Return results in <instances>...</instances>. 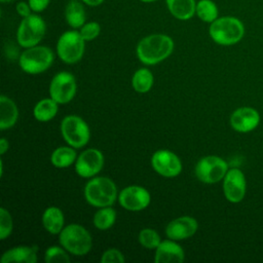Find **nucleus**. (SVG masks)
<instances>
[{"mask_svg": "<svg viewBox=\"0 0 263 263\" xmlns=\"http://www.w3.org/2000/svg\"><path fill=\"white\" fill-rule=\"evenodd\" d=\"M173 39L165 34H151L141 39L137 45V57L144 65H155L171 55Z\"/></svg>", "mask_w": 263, "mask_h": 263, "instance_id": "nucleus-1", "label": "nucleus"}, {"mask_svg": "<svg viewBox=\"0 0 263 263\" xmlns=\"http://www.w3.org/2000/svg\"><path fill=\"white\" fill-rule=\"evenodd\" d=\"M245 25L241 20L232 15L219 16L210 24L209 34L212 40L223 46L238 43L245 36Z\"/></svg>", "mask_w": 263, "mask_h": 263, "instance_id": "nucleus-2", "label": "nucleus"}, {"mask_svg": "<svg viewBox=\"0 0 263 263\" xmlns=\"http://www.w3.org/2000/svg\"><path fill=\"white\" fill-rule=\"evenodd\" d=\"M86 201L95 208L111 206L117 196L115 183L107 177H96L88 181L84 187Z\"/></svg>", "mask_w": 263, "mask_h": 263, "instance_id": "nucleus-3", "label": "nucleus"}, {"mask_svg": "<svg viewBox=\"0 0 263 263\" xmlns=\"http://www.w3.org/2000/svg\"><path fill=\"white\" fill-rule=\"evenodd\" d=\"M60 243L70 254L75 256L86 255L92 247L90 233L79 224H69L60 232Z\"/></svg>", "mask_w": 263, "mask_h": 263, "instance_id": "nucleus-4", "label": "nucleus"}, {"mask_svg": "<svg viewBox=\"0 0 263 263\" xmlns=\"http://www.w3.org/2000/svg\"><path fill=\"white\" fill-rule=\"evenodd\" d=\"M52 50L44 45H35L25 48L18 58L21 69L28 74H40L46 71L53 63Z\"/></svg>", "mask_w": 263, "mask_h": 263, "instance_id": "nucleus-5", "label": "nucleus"}, {"mask_svg": "<svg viewBox=\"0 0 263 263\" xmlns=\"http://www.w3.org/2000/svg\"><path fill=\"white\" fill-rule=\"evenodd\" d=\"M46 32L44 20L38 14L32 13L23 17L16 31V41L24 48L38 45Z\"/></svg>", "mask_w": 263, "mask_h": 263, "instance_id": "nucleus-6", "label": "nucleus"}, {"mask_svg": "<svg viewBox=\"0 0 263 263\" xmlns=\"http://www.w3.org/2000/svg\"><path fill=\"white\" fill-rule=\"evenodd\" d=\"M85 40L79 31L70 30L64 32L57 42V53L66 64L79 62L84 53Z\"/></svg>", "mask_w": 263, "mask_h": 263, "instance_id": "nucleus-7", "label": "nucleus"}, {"mask_svg": "<svg viewBox=\"0 0 263 263\" xmlns=\"http://www.w3.org/2000/svg\"><path fill=\"white\" fill-rule=\"evenodd\" d=\"M61 133L65 142L76 149L85 146L90 138L87 123L77 115H68L61 122Z\"/></svg>", "mask_w": 263, "mask_h": 263, "instance_id": "nucleus-8", "label": "nucleus"}, {"mask_svg": "<svg viewBox=\"0 0 263 263\" xmlns=\"http://www.w3.org/2000/svg\"><path fill=\"white\" fill-rule=\"evenodd\" d=\"M228 170V164L223 158L217 155H208L197 161L194 172L200 182L215 184L224 179Z\"/></svg>", "mask_w": 263, "mask_h": 263, "instance_id": "nucleus-9", "label": "nucleus"}, {"mask_svg": "<svg viewBox=\"0 0 263 263\" xmlns=\"http://www.w3.org/2000/svg\"><path fill=\"white\" fill-rule=\"evenodd\" d=\"M76 80L70 72L62 71L53 76L49 84V96L58 104H67L76 95Z\"/></svg>", "mask_w": 263, "mask_h": 263, "instance_id": "nucleus-10", "label": "nucleus"}, {"mask_svg": "<svg viewBox=\"0 0 263 263\" xmlns=\"http://www.w3.org/2000/svg\"><path fill=\"white\" fill-rule=\"evenodd\" d=\"M247 192V181L241 170L233 167L228 170L223 179V193L225 198L232 203L240 202Z\"/></svg>", "mask_w": 263, "mask_h": 263, "instance_id": "nucleus-11", "label": "nucleus"}, {"mask_svg": "<svg viewBox=\"0 0 263 263\" xmlns=\"http://www.w3.org/2000/svg\"><path fill=\"white\" fill-rule=\"evenodd\" d=\"M153 170L165 178H174L180 175L182 171L181 159L172 151L161 149L153 153L151 157Z\"/></svg>", "mask_w": 263, "mask_h": 263, "instance_id": "nucleus-12", "label": "nucleus"}, {"mask_svg": "<svg viewBox=\"0 0 263 263\" xmlns=\"http://www.w3.org/2000/svg\"><path fill=\"white\" fill-rule=\"evenodd\" d=\"M104 165V155L96 148H88L77 156L75 171L82 178H91L101 172Z\"/></svg>", "mask_w": 263, "mask_h": 263, "instance_id": "nucleus-13", "label": "nucleus"}, {"mask_svg": "<svg viewBox=\"0 0 263 263\" xmlns=\"http://www.w3.org/2000/svg\"><path fill=\"white\" fill-rule=\"evenodd\" d=\"M151 200V196L149 191L138 185H132L123 188L119 195H118V201L120 205L127 210L133 212H138L146 209Z\"/></svg>", "mask_w": 263, "mask_h": 263, "instance_id": "nucleus-14", "label": "nucleus"}, {"mask_svg": "<svg viewBox=\"0 0 263 263\" xmlns=\"http://www.w3.org/2000/svg\"><path fill=\"white\" fill-rule=\"evenodd\" d=\"M231 127L238 133H250L260 123V114L253 107H239L232 112L229 119Z\"/></svg>", "mask_w": 263, "mask_h": 263, "instance_id": "nucleus-15", "label": "nucleus"}, {"mask_svg": "<svg viewBox=\"0 0 263 263\" xmlns=\"http://www.w3.org/2000/svg\"><path fill=\"white\" fill-rule=\"evenodd\" d=\"M198 223L193 217L182 216L171 221L166 228L165 234L170 239L183 240L191 237L197 231Z\"/></svg>", "mask_w": 263, "mask_h": 263, "instance_id": "nucleus-16", "label": "nucleus"}, {"mask_svg": "<svg viewBox=\"0 0 263 263\" xmlns=\"http://www.w3.org/2000/svg\"><path fill=\"white\" fill-rule=\"evenodd\" d=\"M184 260V250L176 240H163L155 249L154 262L156 263H182Z\"/></svg>", "mask_w": 263, "mask_h": 263, "instance_id": "nucleus-17", "label": "nucleus"}, {"mask_svg": "<svg viewBox=\"0 0 263 263\" xmlns=\"http://www.w3.org/2000/svg\"><path fill=\"white\" fill-rule=\"evenodd\" d=\"M38 248L36 246H17L7 250L1 258L2 263H36Z\"/></svg>", "mask_w": 263, "mask_h": 263, "instance_id": "nucleus-18", "label": "nucleus"}, {"mask_svg": "<svg viewBox=\"0 0 263 263\" xmlns=\"http://www.w3.org/2000/svg\"><path fill=\"white\" fill-rule=\"evenodd\" d=\"M18 118V110L16 104L8 97L2 95L0 97V128L7 129L12 127Z\"/></svg>", "mask_w": 263, "mask_h": 263, "instance_id": "nucleus-19", "label": "nucleus"}, {"mask_svg": "<svg viewBox=\"0 0 263 263\" xmlns=\"http://www.w3.org/2000/svg\"><path fill=\"white\" fill-rule=\"evenodd\" d=\"M42 224L47 232L60 234L65 227V217L62 210L57 206L47 208L42 214Z\"/></svg>", "mask_w": 263, "mask_h": 263, "instance_id": "nucleus-20", "label": "nucleus"}, {"mask_svg": "<svg viewBox=\"0 0 263 263\" xmlns=\"http://www.w3.org/2000/svg\"><path fill=\"white\" fill-rule=\"evenodd\" d=\"M171 14L181 21H187L195 14V0H165Z\"/></svg>", "mask_w": 263, "mask_h": 263, "instance_id": "nucleus-21", "label": "nucleus"}, {"mask_svg": "<svg viewBox=\"0 0 263 263\" xmlns=\"http://www.w3.org/2000/svg\"><path fill=\"white\" fill-rule=\"evenodd\" d=\"M65 18L73 29H80L86 20L84 6L78 0H70L65 7Z\"/></svg>", "mask_w": 263, "mask_h": 263, "instance_id": "nucleus-22", "label": "nucleus"}, {"mask_svg": "<svg viewBox=\"0 0 263 263\" xmlns=\"http://www.w3.org/2000/svg\"><path fill=\"white\" fill-rule=\"evenodd\" d=\"M77 158L76 151L71 146H62L57 148L50 156V161L58 168H65L72 165Z\"/></svg>", "mask_w": 263, "mask_h": 263, "instance_id": "nucleus-23", "label": "nucleus"}, {"mask_svg": "<svg viewBox=\"0 0 263 263\" xmlns=\"http://www.w3.org/2000/svg\"><path fill=\"white\" fill-rule=\"evenodd\" d=\"M58 105L59 104L51 98L40 100L33 109V115L38 121H49L57 115L59 111Z\"/></svg>", "mask_w": 263, "mask_h": 263, "instance_id": "nucleus-24", "label": "nucleus"}, {"mask_svg": "<svg viewBox=\"0 0 263 263\" xmlns=\"http://www.w3.org/2000/svg\"><path fill=\"white\" fill-rule=\"evenodd\" d=\"M154 77L152 72L147 68H141L135 72L132 78V85L137 92H148L153 85Z\"/></svg>", "mask_w": 263, "mask_h": 263, "instance_id": "nucleus-25", "label": "nucleus"}, {"mask_svg": "<svg viewBox=\"0 0 263 263\" xmlns=\"http://www.w3.org/2000/svg\"><path fill=\"white\" fill-rule=\"evenodd\" d=\"M195 14L203 23L211 24L219 17V8L213 0H199L196 2Z\"/></svg>", "mask_w": 263, "mask_h": 263, "instance_id": "nucleus-26", "label": "nucleus"}, {"mask_svg": "<svg viewBox=\"0 0 263 263\" xmlns=\"http://www.w3.org/2000/svg\"><path fill=\"white\" fill-rule=\"evenodd\" d=\"M116 220V212L112 206L99 208L93 216V225L99 230H107L113 226Z\"/></svg>", "mask_w": 263, "mask_h": 263, "instance_id": "nucleus-27", "label": "nucleus"}, {"mask_svg": "<svg viewBox=\"0 0 263 263\" xmlns=\"http://www.w3.org/2000/svg\"><path fill=\"white\" fill-rule=\"evenodd\" d=\"M139 242L149 250H155L161 242L159 234L152 228H144L140 231L138 236Z\"/></svg>", "mask_w": 263, "mask_h": 263, "instance_id": "nucleus-28", "label": "nucleus"}, {"mask_svg": "<svg viewBox=\"0 0 263 263\" xmlns=\"http://www.w3.org/2000/svg\"><path fill=\"white\" fill-rule=\"evenodd\" d=\"M44 260L46 263H69L71 261L68 252L63 247L58 246H51L46 249Z\"/></svg>", "mask_w": 263, "mask_h": 263, "instance_id": "nucleus-29", "label": "nucleus"}, {"mask_svg": "<svg viewBox=\"0 0 263 263\" xmlns=\"http://www.w3.org/2000/svg\"><path fill=\"white\" fill-rule=\"evenodd\" d=\"M13 228L12 218L10 213L4 209H0V238L3 240L10 235Z\"/></svg>", "mask_w": 263, "mask_h": 263, "instance_id": "nucleus-30", "label": "nucleus"}, {"mask_svg": "<svg viewBox=\"0 0 263 263\" xmlns=\"http://www.w3.org/2000/svg\"><path fill=\"white\" fill-rule=\"evenodd\" d=\"M101 32V26L97 22L85 23L80 29L79 33L85 41H91L96 39Z\"/></svg>", "mask_w": 263, "mask_h": 263, "instance_id": "nucleus-31", "label": "nucleus"}, {"mask_svg": "<svg viewBox=\"0 0 263 263\" xmlns=\"http://www.w3.org/2000/svg\"><path fill=\"white\" fill-rule=\"evenodd\" d=\"M124 261L123 254L117 249H108L103 253L101 258L102 263H122Z\"/></svg>", "mask_w": 263, "mask_h": 263, "instance_id": "nucleus-32", "label": "nucleus"}, {"mask_svg": "<svg viewBox=\"0 0 263 263\" xmlns=\"http://www.w3.org/2000/svg\"><path fill=\"white\" fill-rule=\"evenodd\" d=\"M15 10L16 12L22 16V17H26L32 14L33 10L29 4V2H25V1H21L18 3H16L15 6Z\"/></svg>", "mask_w": 263, "mask_h": 263, "instance_id": "nucleus-33", "label": "nucleus"}, {"mask_svg": "<svg viewBox=\"0 0 263 263\" xmlns=\"http://www.w3.org/2000/svg\"><path fill=\"white\" fill-rule=\"evenodd\" d=\"M28 2L34 12H41L49 5L50 0H28Z\"/></svg>", "mask_w": 263, "mask_h": 263, "instance_id": "nucleus-34", "label": "nucleus"}, {"mask_svg": "<svg viewBox=\"0 0 263 263\" xmlns=\"http://www.w3.org/2000/svg\"><path fill=\"white\" fill-rule=\"evenodd\" d=\"M8 148H9L8 141L5 138H1V140H0V154L3 155L4 153H6L8 151Z\"/></svg>", "mask_w": 263, "mask_h": 263, "instance_id": "nucleus-35", "label": "nucleus"}, {"mask_svg": "<svg viewBox=\"0 0 263 263\" xmlns=\"http://www.w3.org/2000/svg\"><path fill=\"white\" fill-rule=\"evenodd\" d=\"M82 3H84L85 5H88L90 7H96L101 5L105 0H81Z\"/></svg>", "mask_w": 263, "mask_h": 263, "instance_id": "nucleus-36", "label": "nucleus"}, {"mask_svg": "<svg viewBox=\"0 0 263 263\" xmlns=\"http://www.w3.org/2000/svg\"><path fill=\"white\" fill-rule=\"evenodd\" d=\"M142 2H145V3H151V2H154V1H157V0H140Z\"/></svg>", "mask_w": 263, "mask_h": 263, "instance_id": "nucleus-37", "label": "nucleus"}, {"mask_svg": "<svg viewBox=\"0 0 263 263\" xmlns=\"http://www.w3.org/2000/svg\"><path fill=\"white\" fill-rule=\"evenodd\" d=\"M12 1H14V0H0L1 3H10Z\"/></svg>", "mask_w": 263, "mask_h": 263, "instance_id": "nucleus-38", "label": "nucleus"}]
</instances>
